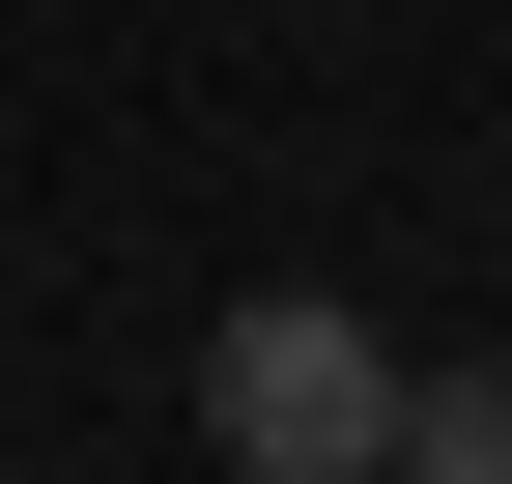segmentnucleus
<instances>
[{"instance_id":"nucleus-1","label":"nucleus","mask_w":512,"mask_h":484,"mask_svg":"<svg viewBox=\"0 0 512 484\" xmlns=\"http://www.w3.org/2000/svg\"><path fill=\"white\" fill-rule=\"evenodd\" d=\"M200 428H228V484H399V342L342 285H256L200 342Z\"/></svg>"},{"instance_id":"nucleus-2","label":"nucleus","mask_w":512,"mask_h":484,"mask_svg":"<svg viewBox=\"0 0 512 484\" xmlns=\"http://www.w3.org/2000/svg\"><path fill=\"white\" fill-rule=\"evenodd\" d=\"M399 484H512V371H399Z\"/></svg>"}]
</instances>
